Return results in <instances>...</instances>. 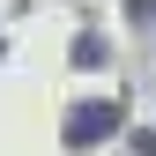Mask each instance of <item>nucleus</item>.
<instances>
[{
	"instance_id": "1",
	"label": "nucleus",
	"mask_w": 156,
	"mask_h": 156,
	"mask_svg": "<svg viewBox=\"0 0 156 156\" xmlns=\"http://www.w3.org/2000/svg\"><path fill=\"white\" fill-rule=\"evenodd\" d=\"M112 119H119L112 104H89V112H74V141H97V134H104Z\"/></svg>"
}]
</instances>
